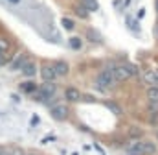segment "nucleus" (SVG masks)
Here are the masks:
<instances>
[{
    "label": "nucleus",
    "mask_w": 158,
    "mask_h": 155,
    "mask_svg": "<svg viewBox=\"0 0 158 155\" xmlns=\"http://www.w3.org/2000/svg\"><path fill=\"white\" fill-rule=\"evenodd\" d=\"M96 83L101 87V89H112L118 81H116V78H114V74L110 72V69L107 67L105 70H101L99 74H98V78H96Z\"/></svg>",
    "instance_id": "obj_1"
},
{
    "label": "nucleus",
    "mask_w": 158,
    "mask_h": 155,
    "mask_svg": "<svg viewBox=\"0 0 158 155\" xmlns=\"http://www.w3.org/2000/svg\"><path fill=\"white\" fill-rule=\"evenodd\" d=\"M37 92H39V94H37V98H39V100H50V98H53V96H55L57 87H55V83H53V81H44L39 89H37Z\"/></svg>",
    "instance_id": "obj_2"
},
{
    "label": "nucleus",
    "mask_w": 158,
    "mask_h": 155,
    "mask_svg": "<svg viewBox=\"0 0 158 155\" xmlns=\"http://www.w3.org/2000/svg\"><path fill=\"white\" fill-rule=\"evenodd\" d=\"M109 69H110V72L114 74L116 81H127V79L132 78V74L129 72V69H127L125 65H114V67H109Z\"/></svg>",
    "instance_id": "obj_3"
},
{
    "label": "nucleus",
    "mask_w": 158,
    "mask_h": 155,
    "mask_svg": "<svg viewBox=\"0 0 158 155\" xmlns=\"http://www.w3.org/2000/svg\"><path fill=\"white\" fill-rule=\"evenodd\" d=\"M50 113H52V116H53L55 120H66V118H68V107L63 105V104H59V105H53V107L50 109Z\"/></svg>",
    "instance_id": "obj_4"
},
{
    "label": "nucleus",
    "mask_w": 158,
    "mask_h": 155,
    "mask_svg": "<svg viewBox=\"0 0 158 155\" xmlns=\"http://www.w3.org/2000/svg\"><path fill=\"white\" fill-rule=\"evenodd\" d=\"M40 76L44 81H55V69H53V65H42V69H40Z\"/></svg>",
    "instance_id": "obj_5"
},
{
    "label": "nucleus",
    "mask_w": 158,
    "mask_h": 155,
    "mask_svg": "<svg viewBox=\"0 0 158 155\" xmlns=\"http://www.w3.org/2000/svg\"><path fill=\"white\" fill-rule=\"evenodd\" d=\"M20 70H22V74H24V76L31 78V76H35V74H37V65H35V61H33V59H28Z\"/></svg>",
    "instance_id": "obj_6"
},
{
    "label": "nucleus",
    "mask_w": 158,
    "mask_h": 155,
    "mask_svg": "<svg viewBox=\"0 0 158 155\" xmlns=\"http://www.w3.org/2000/svg\"><path fill=\"white\" fill-rule=\"evenodd\" d=\"M53 69H55V74L57 76H66L70 72V67H68L66 61H55L53 63Z\"/></svg>",
    "instance_id": "obj_7"
},
{
    "label": "nucleus",
    "mask_w": 158,
    "mask_h": 155,
    "mask_svg": "<svg viewBox=\"0 0 158 155\" xmlns=\"http://www.w3.org/2000/svg\"><path fill=\"white\" fill-rule=\"evenodd\" d=\"M28 59H30V55H28V54H19V55L13 59V65H11V69H13V70H20Z\"/></svg>",
    "instance_id": "obj_8"
},
{
    "label": "nucleus",
    "mask_w": 158,
    "mask_h": 155,
    "mask_svg": "<svg viewBox=\"0 0 158 155\" xmlns=\"http://www.w3.org/2000/svg\"><path fill=\"white\" fill-rule=\"evenodd\" d=\"M143 81L149 85V87H155L158 85V70H149L143 74Z\"/></svg>",
    "instance_id": "obj_9"
},
{
    "label": "nucleus",
    "mask_w": 158,
    "mask_h": 155,
    "mask_svg": "<svg viewBox=\"0 0 158 155\" xmlns=\"http://www.w3.org/2000/svg\"><path fill=\"white\" fill-rule=\"evenodd\" d=\"M64 98H66L68 102H79V100H81V92H79L77 89H74V87H68V89L64 91Z\"/></svg>",
    "instance_id": "obj_10"
},
{
    "label": "nucleus",
    "mask_w": 158,
    "mask_h": 155,
    "mask_svg": "<svg viewBox=\"0 0 158 155\" xmlns=\"http://www.w3.org/2000/svg\"><path fill=\"white\" fill-rule=\"evenodd\" d=\"M9 52H11V42H9V39L0 35V54H7V55H9Z\"/></svg>",
    "instance_id": "obj_11"
},
{
    "label": "nucleus",
    "mask_w": 158,
    "mask_h": 155,
    "mask_svg": "<svg viewBox=\"0 0 158 155\" xmlns=\"http://www.w3.org/2000/svg\"><path fill=\"white\" fill-rule=\"evenodd\" d=\"M143 137V129L142 127H138V126H132L131 129H129V139H134V140H138V139H142Z\"/></svg>",
    "instance_id": "obj_12"
},
{
    "label": "nucleus",
    "mask_w": 158,
    "mask_h": 155,
    "mask_svg": "<svg viewBox=\"0 0 158 155\" xmlns=\"http://www.w3.org/2000/svg\"><path fill=\"white\" fill-rule=\"evenodd\" d=\"M158 148L155 142H143V155H156Z\"/></svg>",
    "instance_id": "obj_13"
},
{
    "label": "nucleus",
    "mask_w": 158,
    "mask_h": 155,
    "mask_svg": "<svg viewBox=\"0 0 158 155\" xmlns=\"http://www.w3.org/2000/svg\"><path fill=\"white\" fill-rule=\"evenodd\" d=\"M20 89H22L24 92H30V94H35V92H37V85H35L33 81H24V83H20Z\"/></svg>",
    "instance_id": "obj_14"
},
{
    "label": "nucleus",
    "mask_w": 158,
    "mask_h": 155,
    "mask_svg": "<svg viewBox=\"0 0 158 155\" xmlns=\"http://www.w3.org/2000/svg\"><path fill=\"white\" fill-rule=\"evenodd\" d=\"M129 155H143V142H136L129 148Z\"/></svg>",
    "instance_id": "obj_15"
},
{
    "label": "nucleus",
    "mask_w": 158,
    "mask_h": 155,
    "mask_svg": "<svg viewBox=\"0 0 158 155\" xmlns=\"http://www.w3.org/2000/svg\"><path fill=\"white\" fill-rule=\"evenodd\" d=\"M147 98H149V102H156L158 104V85L147 89Z\"/></svg>",
    "instance_id": "obj_16"
},
{
    "label": "nucleus",
    "mask_w": 158,
    "mask_h": 155,
    "mask_svg": "<svg viewBox=\"0 0 158 155\" xmlns=\"http://www.w3.org/2000/svg\"><path fill=\"white\" fill-rule=\"evenodd\" d=\"M74 11H76V15H79L81 19H86V17H88V13H90V11H88V9L83 6V4H77V6H74Z\"/></svg>",
    "instance_id": "obj_17"
},
{
    "label": "nucleus",
    "mask_w": 158,
    "mask_h": 155,
    "mask_svg": "<svg viewBox=\"0 0 158 155\" xmlns=\"http://www.w3.org/2000/svg\"><path fill=\"white\" fill-rule=\"evenodd\" d=\"M68 44H70L72 50H81V48H83V41H81L79 37H70Z\"/></svg>",
    "instance_id": "obj_18"
},
{
    "label": "nucleus",
    "mask_w": 158,
    "mask_h": 155,
    "mask_svg": "<svg viewBox=\"0 0 158 155\" xmlns=\"http://www.w3.org/2000/svg\"><path fill=\"white\" fill-rule=\"evenodd\" d=\"M88 11H98L99 9V4H98V0H88V2H81Z\"/></svg>",
    "instance_id": "obj_19"
},
{
    "label": "nucleus",
    "mask_w": 158,
    "mask_h": 155,
    "mask_svg": "<svg viewBox=\"0 0 158 155\" xmlns=\"http://www.w3.org/2000/svg\"><path fill=\"white\" fill-rule=\"evenodd\" d=\"M61 24H63V28H66V30H74V20L68 19V17H64V19L61 20Z\"/></svg>",
    "instance_id": "obj_20"
},
{
    "label": "nucleus",
    "mask_w": 158,
    "mask_h": 155,
    "mask_svg": "<svg viewBox=\"0 0 158 155\" xmlns=\"http://www.w3.org/2000/svg\"><path fill=\"white\" fill-rule=\"evenodd\" d=\"M107 107H109V109H112V113H114V115H121V109H119L114 102H107Z\"/></svg>",
    "instance_id": "obj_21"
},
{
    "label": "nucleus",
    "mask_w": 158,
    "mask_h": 155,
    "mask_svg": "<svg viewBox=\"0 0 158 155\" xmlns=\"http://www.w3.org/2000/svg\"><path fill=\"white\" fill-rule=\"evenodd\" d=\"M125 67L129 69V72H131L132 76H138V67H136V65H131V63H129V65H125Z\"/></svg>",
    "instance_id": "obj_22"
},
{
    "label": "nucleus",
    "mask_w": 158,
    "mask_h": 155,
    "mask_svg": "<svg viewBox=\"0 0 158 155\" xmlns=\"http://www.w3.org/2000/svg\"><path fill=\"white\" fill-rule=\"evenodd\" d=\"M7 59H9V55H7V54H0V67L7 65Z\"/></svg>",
    "instance_id": "obj_23"
},
{
    "label": "nucleus",
    "mask_w": 158,
    "mask_h": 155,
    "mask_svg": "<svg viewBox=\"0 0 158 155\" xmlns=\"http://www.w3.org/2000/svg\"><path fill=\"white\" fill-rule=\"evenodd\" d=\"M149 111H151V113H158V104L156 102H151V104H149Z\"/></svg>",
    "instance_id": "obj_24"
},
{
    "label": "nucleus",
    "mask_w": 158,
    "mask_h": 155,
    "mask_svg": "<svg viewBox=\"0 0 158 155\" xmlns=\"http://www.w3.org/2000/svg\"><path fill=\"white\" fill-rule=\"evenodd\" d=\"M149 122L156 126V124H158V113H151V118H149Z\"/></svg>",
    "instance_id": "obj_25"
},
{
    "label": "nucleus",
    "mask_w": 158,
    "mask_h": 155,
    "mask_svg": "<svg viewBox=\"0 0 158 155\" xmlns=\"http://www.w3.org/2000/svg\"><path fill=\"white\" fill-rule=\"evenodd\" d=\"M88 37L92 39V41H94V39H96V41H101V37H99V35H98V33H96V32H92V30H90V32H88Z\"/></svg>",
    "instance_id": "obj_26"
},
{
    "label": "nucleus",
    "mask_w": 158,
    "mask_h": 155,
    "mask_svg": "<svg viewBox=\"0 0 158 155\" xmlns=\"http://www.w3.org/2000/svg\"><path fill=\"white\" fill-rule=\"evenodd\" d=\"M0 155H11V152H9V150H6L4 146H0Z\"/></svg>",
    "instance_id": "obj_27"
},
{
    "label": "nucleus",
    "mask_w": 158,
    "mask_h": 155,
    "mask_svg": "<svg viewBox=\"0 0 158 155\" xmlns=\"http://www.w3.org/2000/svg\"><path fill=\"white\" fill-rule=\"evenodd\" d=\"M37 124H39V116H33L31 118V126H37Z\"/></svg>",
    "instance_id": "obj_28"
},
{
    "label": "nucleus",
    "mask_w": 158,
    "mask_h": 155,
    "mask_svg": "<svg viewBox=\"0 0 158 155\" xmlns=\"http://www.w3.org/2000/svg\"><path fill=\"white\" fill-rule=\"evenodd\" d=\"M11 155H24L22 150H15V152H11Z\"/></svg>",
    "instance_id": "obj_29"
},
{
    "label": "nucleus",
    "mask_w": 158,
    "mask_h": 155,
    "mask_svg": "<svg viewBox=\"0 0 158 155\" xmlns=\"http://www.w3.org/2000/svg\"><path fill=\"white\" fill-rule=\"evenodd\" d=\"M156 13H158V0H156Z\"/></svg>",
    "instance_id": "obj_30"
},
{
    "label": "nucleus",
    "mask_w": 158,
    "mask_h": 155,
    "mask_svg": "<svg viewBox=\"0 0 158 155\" xmlns=\"http://www.w3.org/2000/svg\"><path fill=\"white\" fill-rule=\"evenodd\" d=\"M156 35H158V26H156Z\"/></svg>",
    "instance_id": "obj_31"
},
{
    "label": "nucleus",
    "mask_w": 158,
    "mask_h": 155,
    "mask_svg": "<svg viewBox=\"0 0 158 155\" xmlns=\"http://www.w3.org/2000/svg\"><path fill=\"white\" fill-rule=\"evenodd\" d=\"M81 2H88V0H81Z\"/></svg>",
    "instance_id": "obj_32"
},
{
    "label": "nucleus",
    "mask_w": 158,
    "mask_h": 155,
    "mask_svg": "<svg viewBox=\"0 0 158 155\" xmlns=\"http://www.w3.org/2000/svg\"><path fill=\"white\" fill-rule=\"evenodd\" d=\"M156 139H158V131H156Z\"/></svg>",
    "instance_id": "obj_33"
},
{
    "label": "nucleus",
    "mask_w": 158,
    "mask_h": 155,
    "mask_svg": "<svg viewBox=\"0 0 158 155\" xmlns=\"http://www.w3.org/2000/svg\"><path fill=\"white\" fill-rule=\"evenodd\" d=\"M30 155H33V153H30Z\"/></svg>",
    "instance_id": "obj_34"
}]
</instances>
